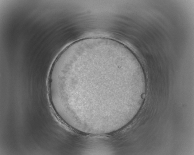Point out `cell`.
<instances>
[{
  "label": "cell",
  "mask_w": 194,
  "mask_h": 155,
  "mask_svg": "<svg viewBox=\"0 0 194 155\" xmlns=\"http://www.w3.org/2000/svg\"><path fill=\"white\" fill-rule=\"evenodd\" d=\"M62 71L75 104L87 109L113 108L122 89L135 85L141 77L140 68L129 54L106 44L73 51L63 58Z\"/></svg>",
  "instance_id": "1"
}]
</instances>
